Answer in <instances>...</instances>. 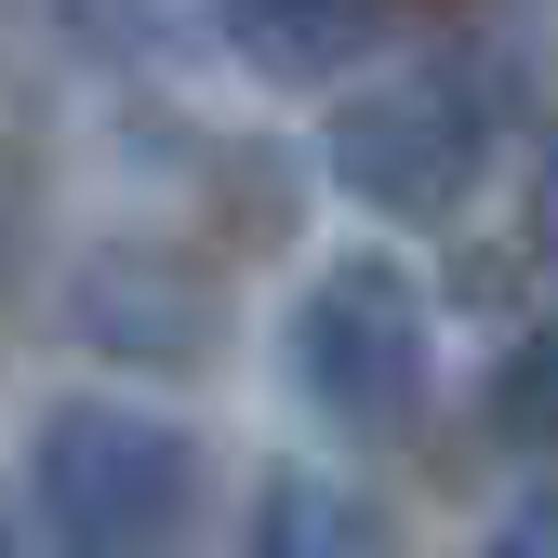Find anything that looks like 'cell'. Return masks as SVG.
I'll use <instances>...</instances> for the list:
<instances>
[{
  "label": "cell",
  "mask_w": 558,
  "mask_h": 558,
  "mask_svg": "<svg viewBox=\"0 0 558 558\" xmlns=\"http://www.w3.org/2000/svg\"><path fill=\"white\" fill-rule=\"evenodd\" d=\"M27 519L53 558H186L199 545V439L120 399H53L27 439Z\"/></svg>",
  "instance_id": "obj_1"
},
{
  "label": "cell",
  "mask_w": 558,
  "mask_h": 558,
  "mask_svg": "<svg viewBox=\"0 0 558 558\" xmlns=\"http://www.w3.org/2000/svg\"><path fill=\"white\" fill-rule=\"evenodd\" d=\"M493 66L478 53H439V66H399V81H360L332 120H319V160L360 214H399V227H452L478 173H493Z\"/></svg>",
  "instance_id": "obj_2"
},
{
  "label": "cell",
  "mask_w": 558,
  "mask_h": 558,
  "mask_svg": "<svg viewBox=\"0 0 558 558\" xmlns=\"http://www.w3.org/2000/svg\"><path fill=\"white\" fill-rule=\"evenodd\" d=\"M279 373L319 426L345 439H399L426 412V293L386 266V253H332L306 293H293V332H279Z\"/></svg>",
  "instance_id": "obj_3"
},
{
  "label": "cell",
  "mask_w": 558,
  "mask_h": 558,
  "mask_svg": "<svg viewBox=\"0 0 558 558\" xmlns=\"http://www.w3.org/2000/svg\"><path fill=\"white\" fill-rule=\"evenodd\" d=\"M66 332H81L94 360H133V373H199L214 332H227L214 319V266L160 253V240H107L66 279Z\"/></svg>",
  "instance_id": "obj_4"
},
{
  "label": "cell",
  "mask_w": 558,
  "mask_h": 558,
  "mask_svg": "<svg viewBox=\"0 0 558 558\" xmlns=\"http://www.w3.org/2000/svg\"><path fill=\"white\" fill-rule=\"evenodd\" d=\"M214 14H227V40H240L253 81H279V94H332V81H360V66L386 53L399 0H214Z\"/></svg>",
  "instance_id": "obj_5"
},
{
  "label": "cell",
  "mask_w": 558,
  "mask_h": 558,
  "mask_svg": "<svg viewBox=\"0 0 558 558\" xmlns=\"http://www.w3.org/2000/svg\"><path fill=\"white\" fill-rule=\"evenodd\" d=\"M240 558H399V545H386V519L345 493V478L279 465L266 493H253V545H240Z\"/></svg>",
  "instance_id": "obj_6"
},
{
  "label": "cell",
  "mask_w": 558,
  "mask_h": 558,
  "mask_svg": "<svg viewBox=\"0 0 558 558\" xmlns=\"http://www.w3.org/2000/svg\"><path fill=\"white\" fill-rule=\"evenodd\" d=\"M493 439H519V452H558V306L493 360Z\"/></svg>",
  "instance_id": "obj_7"
},
{
  "label": "cell",
  "mask_w": 558,
  "mask_h": 558,
  "mask_svg": "<svg viewBox=\"0 0 558 558\" xmlns=\"http://www.w3.org/2000/svg\"><path fill=\"white\" fill-rule=\"evenodd\" d=\"M478 558H558V478H532V493L478 532Z\"/></svg>",
  "instance_id": "obj_8"
},
{
  "label": "cell",
  "mask_w": 558,
  "mask_h": 558,
  "mask_svg": "<svg viewBox=\"0 0 558 558\" xmlns=\"http://www.w3.org/2000/svg\"><path fill=\"white\" fill-rule=\"evenodd\" d=\"M0 558H27V532H14V519H0Z\"/></svg>",
  "instance_id": "obj_9"
}]
</instances>
